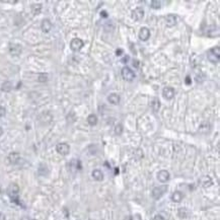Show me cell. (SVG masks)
I'll return each instance as SVG.
<instances>
[{
  "label": "cell",
  "mask_w": 220,
  "mask_h": 220,
  "mask_svg": "<svg viewBox=\"0 0 220 220\" xmlns=\"http://www.w3.org/2000/svg\"><path fill=\"white\" fill-rule=\"evenodd\" d=\"M140 220V215L139 214H136L135 216H134V219H133V220Z\"/></svg>",
  "instance_id": "obj_38"
},
{
  "label": "cell",
  "mask_w": 220,
  "mask_h": 220,
  "mask_svg": "<svg viewBox=\"0 0 220 220\" xmlns=\"http://www.w3.org/2000/svg\"><path fill=\"white\" fill-rule=\"evenodd\" d=\"M211 130V124L209 122H204L201 124V126L199 127V132L202 133V134H207Z\"/></svg>",
  "instance_id": "obj_15"
},
{
  "label": "cell",
  "mask_w": 220,
  "mask_h": 220,
  "mask_svg": "<svg viewBox=\"0 0 220 220\" xmlns=\"http://www.w3.org/2000/svg\"><path fill=\"white\" fill-rule=\"evenodd\" d=\"M166 26L168 27H171V26H176V16L175 14H168V15H166Z\"/></svg>",
  "instance_id": "obj_17"
},
{
  "label": "cell",
  "mask_w": 220,
  "mask_h": 220,
  "mask_svg": "<svg viewBox=\"0 0 220 220\" xmlns=\"http://www.w3.org/2000/svg\"><path fill=\"white\" fill-rule=\"evenodd\" d=\"M143 17H144V9L142 7H137V8H135L132 11V18L134 19L135 21H142Z\"/></svg>",
  "instance_id": "obj_6"
},
{
  "label": "cell",
  "mask_w": 220,
  "mask_h": 220,
  "mask_svg": "<svg viewBox=\"0 0 220 220\" xmlns=\"http://www.w3.org/2000/svg\"><path fill=\"white\" fill-rule=\"evenodd\" d=\"M206 35L208 37L214 38L219 36V30L216 26H210L206 29Z\"/></svg>",
  "instance_id": "obj_11"
},
{
  "label": "cell",
  "mask_w": 220,
  "mask_h": 220,
  "mask_svg": "<svg viewBox=\"0 0 220 220\" xmlns=\"http://www.w3.org/2000/svg\"><path fill=\"white\" fill-rule=\"evenodd\" d=\"M56 150L59 154L61 155H67L70 151V146L67 143H59L56 146Z\"/></svg>",
  "instance_id": "obj_7"
},
{
  "label": "cell",
  "mask_w": 220,
  "mask_h": 220,
  "mask_svg": "<svg viewBox=\"0 0 220 220\" xmlns=\"http://www.w3.org/2000/svg\"><path fill=\"white\" fill-rule=\"evenodd\" d=\"M29 220H36V219H29Z\"/></svg>",
  "instance_id": "obj_41"
},
{
  "label": "cell",
  "mask_w": 220,
  "mask_h": 220,
  "mask_svg": "<svg viewBox=\"0 0 220 220\" xmlns=\"http://www.w3.org/2000/svg\"><path fill=\"white\" fill-rule=\"evenodd\" d=\"M7 159H8L9 163L16 164L19 161V159H21V155H19V153L17 152H11L9 153V155L7 156Z\"/></svg>",
  "instance_id": "obj_14"
},
{
  "label": "cell",
  "mask_w": 220,
  "mask_h": 220,
  "mask_svg": "<svg viewBox=\"0 0 220 220\" xmlns=\"http://www.w3.org/2000/svg\"><path fill=\"white\" fill-rule=\"evenodd\" d=\"M121 74H122V77H123V79L126 80V81H133L135 79V73L134 71L131 69L127 67V66H125V67L122 68V71H121Z\"/></svg>",
  "instance_id": "obj_4"
},
{
  "label": "cell",
  "mask_w": 220,
  "mask_h": 220,
  "mask_svg": "<svg viewBox=\"0 0 220 220\" xmlns=\"http://www.w3.org/2000/svg\"><path fill=\"white\" fill-rule=\"evenodd\" d=\"M150 107L154 112H158V110L160 109V101L157 99V97L152 99L151 103H150Z\"/></svg>",
  "instance_id": "obj_21"
},
{
  "label": "cell",
  "mask_w": 220,
  "mask_h": 220,
  "mask_svg": "<svg viewBox=\"0 0 220 220\" xmlns=\"http://www.w3.org/2000/svg\"><path fill=\"white\" fill-rule=\"evenodd\" d=\"M123 133V125L122 124H118L115 127V134L116 135H121Z\"/></svg>",
  "instance_id": "obj_29"
},
{
  "label": "cell",
  "mask_w": 220,
  "mask_h": 220,
  "mask_svg": "<svg viewBox=\"0 0 220 220\" xmlns=\"http://www.w3.org/2000/svg\"><path fill=\"white\" fill-rule=\"evenodd\" d=\"M162 96L166 100H171L175 96V89L171 86H166L162 90Z\"/></svg>",
  "instance_id": "obj_8"
},
{
  "label": "cell",
  "mask_w": 220,
  "mask_h": 220,
  "mask_svg": "<svg viewBox=\"0 0 220 220\" xmlns=\"http://www.w3.org/2000/svg\"><path fill=\"white\" fill-rule=\"evenodd\" d=\"M48 74L47 73H42V74H39V76H38V81H40V82H46V81H48Z\"/></svg>",
  "instance_id": "obj_28"
},
{
  "label": "cell",
  "mask_w": 220,
  "mask_h": 220,
  "mask_svg": "<svg viewBox=\"0 0 220 220\" xmlns=\"http://www.w3.org/2000/svg\"><path fill=\"white\" fill-rule=\"evenodd\" d=\"M101 16L104 17V18H107V17H108V12H107L105 10L101 11Z\"/></svg>",
  "instance_id": "obj_34"
},
{
  "label": "cell",
  "mask_w": 220,
  "mask_h": 220,
  "mask_svg": "<svg viewBox=\"0 0 220 220\" xmlns=\"http://www.w3.org/2000/svg\"><path fill=\"white\" fill-rule=\"evenodd\" d=\"M108 101H109V103L112 104V105H118V104L120 103V96H119V94H117V93L110 94V96H108Z\"/></svg>",
  "instance_id": "obj_19"
},
{
  "label": "cell",
  "mask_w": 220,
  "mask_h": 220,
  "mask_svg": "<svg viewBox=\"0 0 220 220\" xmlns=\"http://www.w3.org/2000/svg\"><path fill=\"white\" fill-rule=\"evenodd\" d=\"M183 198H184V195H183L182 192H180V191L174 192V193L171 194V201L175 202V203H180L183 200Z\"/></svg>",
  "instance_id": "obj_16"
},
{
  "label": "cell",
  "mask_w": 220,
  "mask_h": 220,
  "mask_svg": "<svg viewBox=\"0 0 220 220\" xmlns=\"http://www.w3.org/2000/svg\"><path fill=\"white\" fill-rule=\"evenodd\" d=\"M3 134V129L0 127V137H1V135Z\"/></svg>",
  "instance_id": "obj_40"
},
{
  "label": "cell",
  "mask_w": 220,
  "mask_h": 220,
  "mask_svg": "<svg viewBox=\"0 0 220 220\" xmlns=\"http://www.w3.org/2000/svg\"><path fill=\"white\" fill-rule=\"evenodd\" d=\"M185 83H186L187 85H191V83H192V79H191V77H190V76H187V77H186V79H185Z\"/></svg>",
  "instance_id": "obj_31"
},
{
  "label": "cell",
  "mask_w": 220,
  "mask_h": 220,
  "mask_svg": "<svg viewBox=\"0 0 220 220\" xmlns=\"http://www.w3.org/2000/svg\"><path fill=\"white\" fill-rule=\"evenodd\" d=\"M150 38V30H149L147 27H141V30L139 31V39L141 41H147L148 39Z\"/></svg>",
  "instance_id": "obj_13"
},
{
  "label": "cell",
  "mask_w": 220,
  "mask_h": 220,
  "mask_svg": "<svg viewBox=\"0 0 220 220\" xmlns=\"http://www.w3.org/2000/svg\"><path fill=\"white\" fill-rule=\"evenodd\" d=\"M0 220H5V215L2 212H0Z\"/></svg>",
  "instance_id": "obj_37"
},
{
  "label": "cell",
  "mask_w": 220,
  "mask_h": 220,
  "mask_svg": "<svg viewBox=\"0 0 220 220\" xmlns=\"http://www.w3.org/2000/svg\"><path fill=\"white\" fill-rule=\"evenodd\" d=\"M52 22L50 21V19L48 18H45L42 21V23H41V29L42 30L44 31V33H50V30H52Z\"/></svg>",
  "instance_id": "obj_12"
},
{
  "label": "cell",
  "mask_w": 220,
  "mask_h": 220,
  "mask_svg": "<svg viewBox=\"0 0 220 220\" xmlns=\"http://www.w3.org/2000/svg\"><path fill=\"white\" fill-rule=\"evenodd\" d=\"M153 220H164V218L162 217L161 215H159V214H156L154 217H153Z\"/></svg>",
  "instance_id": "obj_32"
},
{
  "label": "cell",
  "mask_w": 220,
  "mask_h": 220,
  "mask_svg": "<svg viewBox=\"0 0 220 220\" xmlns=\"http://www.w3.org/2000/svg\"><path fill=\"white\" fill-rule=\"evenodd\" d=\"M167 186H166V185H163V186H158V187H155L154 189L152 190V197L153 199H155V200H159L160 198L162 197V196L166 193V191H167Z\"/></svg>",
  "instance_id": "obj_3"
},
{
  "label": "cell",
  "mask_w": 220,
  "mask_h": 220,
  "mask_svg": "<svg viewBox=\"0 0 220 220\" xmlns=\"http://www.w3.org/2000/svg\"><path fill=\"white\" fill-rule=\"evenodd\" d=\"M124 220H133V217L132 216H127V217H125Z\"/></svg>",
  "instance_id": "obj_39"
},
{
  "label": "cell",
  "mask_w": 220,
  "mask_h": 220,
  "mask_svg": "<svg viewBox=\"0 0 220 220\" xmlns=\"http://www.w3.org/2000/svg\"><path fill=\"white\" fill-rule=\"evenodd\" d=\"M201 185L204 187V188H208L210 187L212 185V180L210 176H204L203 178L201 179Z\"/></svg>",
  "instance_id": "obj_23"
},
{
  "label": "cell",
  "mask_w": 220,
  "mask_h": 220,
  "mask_svg": "<svg viewBox=\"0 0 220 220\" xmlns=\"http://www.w3.org/2000/svg\"><path fill=\"white\" fill-rule=\"evenodd\" d=\"M87 123L90 125V126H96L97 124V117L96 115H93V114H91V115H89L87 117Z\"/></svg>",
  "instance_id": "obj_25"
},
{
  "label": "cell",
  "mask_w": 220,
  "mask_h": 220,
  "mask_svg": "<svg viewBox=\"0 0 220 220\" xmlns=\"http://www.w3.org/2000/svg\"><path fill=\"white\" fill-rule=\"evenodd\" d=\"M22 48L19 44H9V53L12 56H18L21 53Z\"/></svg>",
  "instance_id": "obj_9"
},
{
  "label": "cell",
  "mask_w": 220,
  "mask_h": 220,
  "mask_svg": "<svg viewBox=\"0 0 220 220\" xmlns=\"http://www.w3.org/2000/svg\"><path fill=\"white\" fill-rule=\"evenodd\" d=\"M92 178L96 180H99V182H101V180H104V174H103V171H100V170H94L92 171Z\"/></svg>",
  "instance_id": "obj_22"
},
{
  "label": "cell",
  "mask_w": 220,
  "mask_h": 220,
  "mask_svg": "<svg viewBox=\"0 0 220 220\" xmlns=\"http://www.w3.org/2000/svg\"><path fill=\"white\" fill-rule=\"evenodd\" d=\"M12 89V83L10 81H5L3 82L2 85H1V90L4 92H9L10 90Z\"/></svg>",
  "instance_id": "obj_24"
},
{
  "label": "cell",
  "mask_w": 220,
  "mask_h": 220,
  "mask_svg": "<svg viewBox=\"0 0 220 220\" xmlns=\"http://www.w3.org/2000/svg\"><path fill=\"white\" fill-rule=\"evenodd\" d=\"M150 6L153 9H159L161 7V2L158 1V0H153L150 2Z\"/></svg>",
  "instance_id": "obj_27"
},
{
  "label": "cell",
  "mask_w": 220,
  "mask_h": 220,
  "mask_svg": "<svg viewBox=\"0 0 220 220\" xmlns=\"http://www.w3.org/2000/svg\"><path fill=\"white\" fill-rule=\"evenodd\" d=\"M69 166H70V170H75V171H80L81 170V163H80V160H76V159H73L71 160V162L69 163Z\"/></svg>",
  "instance_id": "obj_20"
},
{
  "label": "cell",
  "mask_w": 220,
  "mask_h": 220,
  "mask_svg": "<svg viewBox=\"0 0 220 220\" xmlns=\"http://www.w3.org/2000/svg\"><path fill=\"white\" fill-rule=\"evenodd\" d=\"M31 10H33V13L35 15H37L41 12V10H42V5L41 4H34L33 6H31Z\"/></svg>",
  "instance_id": "obj_26"
},
{
  "label": "cell",
  "mask_w": 220,
  "mask_h": 220,
  "mask_svg": "<svg viewBox=\"0 0 220 220\" xmlns=\"http://www.w3.org/2000/svg\"><path fill=\"white\" fill-rule=\"evenodd\" d=\"M178 215H179V217L180 218H183V219H186L188 218L189 216L191 215V212L189 211L187 208H185V207H182V208H180L179 211H178Z\"/></svg>",
  "instance_id": "obj_18"
},
{
  "label": "cell",
  "mask_w": 220,
  "mask_h": 220,
  "mask_svg": "<svg viewBox=\"0 0 220 220\" xmlns=\"http://www.w3.org/2000/svg\"><path fill=\"white\" fill-rule=\"evenodd\" d=\"M133 66L136 68H138V66H139V61L138 60H134L133 61Z\"/></svg>",
  "instance_id": "obj_36"
},
{
  "label": "cell",
  "mask_w": 220,
  "mask_h": 220,
  "mask_svg": "<svg viewBox=\"0 0 220 220\" xmlns=\"http://www.w3.org/2000/svg\"><path fill=\"white\" fill-rule=\"evenodd\" d=\"M123 52H124V51L122 50V49H118L116 51V55H117V56H121V55L123 54Z\"/></svg>",
  "instance_id": "obj_35"
},
{
  "label": "cell",
  "mask_w": 220,
  "mask_h": 220,
  "mask_svg": "<svg viewBox=\"0 0 220 220\" xmlns=\"http://www.w3.org/2000/svg\"><path fill=\"white\" fill-rule=\"evenodd\" d=\"M129 59H130V57H129L128 56V55H127V56H125L123 59H122V60H121V62L122 63H124V64H126V63H128V61H129Z\"/></svg>",
  "instance_id": "obj_33"
},
{
  "label": "cell",
  "mask_w": 220,
  "mask_h": 220,
  "mask_svg": "<svg viewBox=\"0 0 220 220\" xmlns=\"http://www.w3.org/2000/svg\"><path fill=\"white\" fill-rule=\"evenodd\" d=\"M171 176H170V172L167 171H158V174H157V180H159L160 183H166L168 180H170Z\"/></svg>",
  "instance_id": "obj_10"
},
{
  "label": "cell",
  "mask_w": 220,
  "mask_h": 220,
  "mask_svg": "<svg viewBox=\"0 0 220 220\" xmlns=\"http://www.w3.org/2000/svg\"><path fill=\"white\" fill-rule=\"evenodd\" d=\"M207 58L211 63H218L220 60V48L219 46H216L214 48H211L207 52Z\"/></svg>",
  "instance_id": "obj_2"
},
{
  "label": "cell",
  "mask_w": 220,
  "mask_h": 220,
  "mask_svg": "<svg viewBox=\"0 0 220 220\" xmlns=\"http://www.w3.org/2000/svg\"><path fill=\"white\" fill-rule=\"evenodd\" d=\"M18 193H19V187L16 184H10L9 187L7 188V194L10 197L11 201L21 205V202H19V198H18Z\"/></svg>",
  "instance_id": "obj_1"
},
{
  "label": "cell",
  "mask_w": 220,
  "mask_h": 220,
  "mask_svg": "<svg viewBox=\"0 0 220 220\" xmlns=\"http://www.w3.org/2000/svg\"><path fill=\"white\" fill-rule=\"evenodd\" d=\"M6 115V109L4 107H1L0 105V118L4 117Z\"/></svg>",
  "instance_id": "obj_30"
},
{
  "label": "cell",
  "mask_w": 220,
  "mask_h": 220,
  "mask_svg": "<svg viewBox=\"0 0 220 220\" xmlns=\"http://www.w3.org/2000/svg\"><path fill=\"white\" fill-rule=\"evenodd\" d=\"M83 46H84L83 41H82L81 39H78V38L73 39V40L71 41V43H70V48H71V50L74 51V52H77V51L81 50Z\"/></svg>",
  "instance_id": "obj_5"
}]
</instances>
